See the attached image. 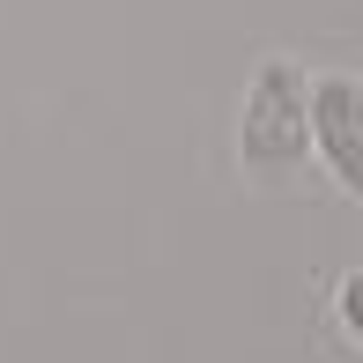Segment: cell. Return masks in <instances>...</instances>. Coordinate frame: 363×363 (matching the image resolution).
<instances>
[{
  "label": "cell",
  "instance_id": "obj_2",
  "mask_svg": "<svg viewBox=\"0 0 363 363\" xmlns=\"http://www.w3.org/2000/svg\"><path fill=\"white\" fill-rule=\"evenodd\" d=\"M311 156L341 193H363V82L319 74L311 82Z\"/></svg>",
  "mask_w": 363,
  "mask_h": 363
},
{
  "label": "cell",
  "instance_id": "obj_1",
  "mask_svg": "<svg viewBox=\"0 0 363 363\" xmlns=\"http://www.w3.org/2000/svg\"><path fill=\"white\" fill-rule=\"evenodd\" d=\"M311 156V74L296 60H259L238 104V171L252 186H282Z\"/></svg>",
  "mask_w": 363,
  "mask_h": 363
},
{
  "label": "cell",
  "instance_id": "obj_3",
  "mask_svg": "<svg viewBox=\"0 0 363 363\" xmlns=\"http://www.w3.org/2000/svg\"><path fill=\"white\" fill-rule=\"evenodd\" d=\"M334 311H341V326L363 341V274H341V289H334Z\"/></svg>",
  "mask_w": 363,
  "mask_h": 363
}]
</instances>
